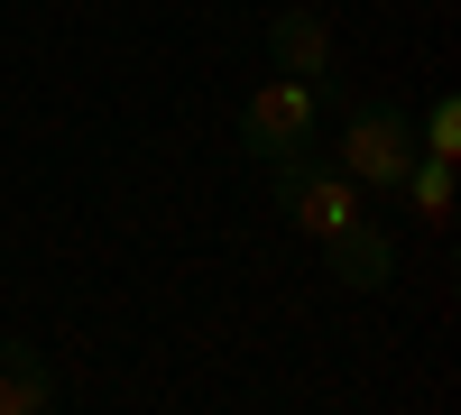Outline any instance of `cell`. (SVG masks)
<instances>
[{
	"label": "cell",
	"instance_id": "cell-1",
	"mask_svg": "<svg viewBox=\"0 0 461 415\" xmlns=\"http://www.w3.org/2000/svg\"><path fill=\"white\" fill-rule=\"evenodd\" d=\"M332 167L360 185V194H397L406 167H415V121L397 102H351L332 130Z\"/></svg>",
	"mask_w": 461,
	"mask_h": 415
},
{
	"label": "cell",
	"instance_id": "cell-2",
	"mask_svg": "<svg viewBox=\"0 0 461 415\" xmlns=\"http://www.w3.org/2000/svg\"><path fill=\"white\" fill-rule=\"evenodd\" d=\"M323 102H341V93H323V84H295V74L258 84V93L240 102V148H249L258 167H277V158H304V148H323Z\"/></svg>",
	"mask_w": 461,
	"mask_h": 415
},
{
	"label": "cell",
	"instance_id": "cell-3",
	"mask_svg": "<svg viewBox=\"0 0 461 415\" xmlns=\"http://www.w3.org/2000/svg\"><path fill=\"white\" fill-rule=\"evenodd\" d=\"M277 212L295 221V231H314V240H323V231H341V221L369 212V203H360V185L341 176L323 148H304V158H277Z\"/></svg>",
	"mask_w": 461,
	"mask_h": 415
},
{
	"label": "cell",
	"instance_id": "cell-4",
	"mask_svg": "<svg viewBox=\"0 0 461 415\" xmlns=\"http://www.w3.org/2000/svg\"><path fill=\"white\" fill-rule=\"evenodd\" d=\"M323 249H332V277L351 295H388L397 286V231L378 212H351L341 231H323Z\"/></svg>",
	"mask_w": 461,
	"mask_h": 415
},
{
	"label": "cell",
	"instance_id": "cell-5",
	"mask_svg": "<svg viewBox=\"0 0 461 415\" xmlns=\"http://www.w3.org/2000/svg\"><path fill=\"white\" fill-rule=\"evenodd\" d=\"M267 56H277V74H295V84L341 93V56H332V19L323 10H277L267 19Z\"/></svg>",
	"mask_w": 461,
	"mask_h": 415
},
{
	"label": "cell",
	"instance_id": "cell-6",
	"mask_svg": "<svg viewBox=\"0 0 461 415\" xmlns=\"http://www.w3.org/2000/svg\"><path fill=\"white\" fill-rule=\"evenodd\" d=\"M47 406H56V369L19 332H0V415H47Z\"/></svg>",
	"mask_w": 461,
	"mask_h": 415
},
{
	"label": "cell",
	"instance_id": "cell-7",
	"mask_svg": "<svg viewBox=\"0 0 461 415\" xmlns=\"http://www.w3.org/2000/svg\"><path fill=\"white\" fill-rule=\"evenodd\" d=\"M397 194L425 212V221H443V212H452V158H425V148H415V167H406Z\"/></svg>",
	"mask_w": 461,
	"mask_h": 415
},
{
	"label": "cell",
	"instance_id": "cell-8",
	"mask_svg": "<svg viewBox=\"0 0 461 415\" xmlns=\"http://www.w3.org/2000/svg\"><path fill=\"white\" fill-rule=\"evenodd\" d=\"M415 148H425V158H461V102L443 93L434 111H425V130H415Z\"/></svg>",
	"mask_w": 461,
	"mask_h": 415
}]
</instances>
